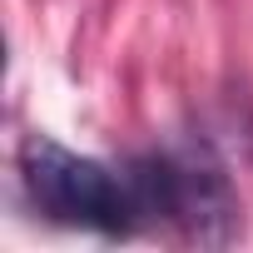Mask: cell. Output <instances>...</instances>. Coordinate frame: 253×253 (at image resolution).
<instances>
[{
    "mask_svg": "<svg viewBox=\"0 0 253 253\" xmlns=\"http://www.w3.org/2000/svg\"><path fill=\"white\" fill-rule=\"evenodd\" d=\"M20 184H25L30 204L65 228H84V233L144 228L129 169H109V164L75 154L45 134H30L20 144Z\"/></svg>",
    "mask_w": 253,
    "mask_h": 253,
    "instance_id": "6da1fadb",
    "label": "cell"
},
{
    "mask_svg": "<svg viewBox=\"0 0 253 253\" xmlns=\"http://www.w3.org/2000/svg\"><path fill=\"white\" fill-rule=\"evenodd\" d=\"M124 169L144 228L164 223L199 248H228L243 238V199L209 154H139Z\"/></svg>",
    "mask_w": 253,
    "mask_h": 253,
    "instance_id": "7a4b0ae2",
    "label": "cell"
}]
</instances>
